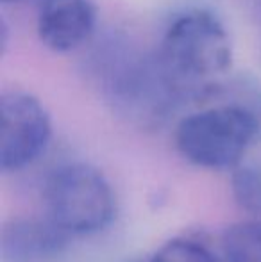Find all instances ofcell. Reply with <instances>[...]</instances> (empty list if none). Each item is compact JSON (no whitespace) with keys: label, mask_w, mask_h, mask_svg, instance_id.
Masks as SVG:
<instances>
[{"label":"cell","mask_w":261,"mask_h":262,"mask_svg":"<svg viewBox=\"0 0 261 262\" xmlns=\"http://www.w3.org/2000/svg\"><path fill=\"white\" fill-rule=\"evenodd\" d=\"M97 27L91 0H39L36 14L38 38L56 54H70L90 41Z\"/></svg>","instance_id":"8992f818"},{"label":"cell","mask_w":261,"mask_h":262,"mask_svg":"<svg viewBox=\"0 0 261 262\" xmlns=\"http://www.w3.org/2000/svg\"><path fill=\"white\" fill-rule=\"evenodd\" d=\"M45 216L70 235L104 230L116 214L109 180L97 168L72 162L54 169L43 187Z\"/></svg>","instance_id":"277c9868"},{"label":"cell","mask_w":261,"mask_h":262,"mask_svg":"<svg viewBox=\"0 0 261 262\" xmlns=\"http://www.w3.org/2000/svg\"><path fill=\"white\" fill-rule=\"evenodd\" d=\"M222 253L226 262H261V217L227 228Z\"/></svg>","instance_id":"ba28073f"},{"label":"cell","mask_w":261,"mask_h":262,"mask_svg":"<svg viewBox=\"0 0 261 262\" xmlns=\"http://www.w3.org/2000/svg\"><path fill=\"white\" fill-rule=\"evenodd\" d=\"M175 148L183 159L211 171L234 169L258 141V127L247 107L233 100L186 114L175 127Z\"/></svg>","instance_id":"7a4b0ae2"},{"label":"cell","mask_w":261,"mask_h":262,"mask_svg":"<svg viewBox=\"0 0 261 262\" xmlns=\"http://www.w3.org/2000/svg\"><path fill=\"white\" fill-rule=\"evenodd\" d=\"M115 68L106 73L104 95L113 109L132 125L159 127L174 114L186 93L170 77L156 55L116 54Z\"/></svg>","instance_id":"3957f363"},{"label":"cell","mask_w":261,"mask_h":262,"mask_svg":"<svg viewBox=\"0 0 261 262\" xmlns=\"http://www.w3.org/2000/svg\"><path fill=\"white\" fill-rule=\"evenodd\" d=\"M2 4H20V2H25V0H0Z\"/></svg>","instance_id":"7c38bea8"},{"label":"cell","mask_w":261,"mask_h":262,"mask_svg":"<svg viewBox=\"0 0 261 262\" xmlns=\"http://www.w3.org/2000/svg\"><path fill=\"white\" fill-rule=\"evenodd\" d=\"M231 191L238 207L261 217V159L242 161L233 169Z\"/></svg>","instance_id":"9c48e42d"},{"label":"cell","mask_w":261,"mask_h":262,"mask_svg":"<svg viewBox=\"0 0 261 262\" xmlns=\"http://www.w3.org/2000/svg\"><path fill=\"white\" fill-rule=\"evenodd\" d=\"M247 107L258 127V141H261V86L258 84H242L238 86V97L234 98Z\"/></svg>","instance_id":"8fae6325"},{"label":"cell","mask_w":261,"mask_h":262,"mask_svg":"<svg viewBox=\"0 0 261 262\" xmlns=\"http://www.w3.org/2000/svg\"><path fill=\"white\" fill-rule=\"evenodd\" d=\"M127 262H149V260H143V259H132V260H127Z\"/></svg>","instance_id":"4fadbf2b"},{"label":"cell","mask_w":261,"mask_h":262,"mask_svg":"<svg viewBox=\"0 0 261 262\" xmlns=\"http://www.w3.org/2000/svg\"><path fill=\"white\" fill-rule=\"evenodd\" d=\"M157 57L188 98H200L213 79L229 72L233 43L226 25L206 9L179 13L165 29Z\"/></svg>","instance_id":"6da1fadb"},{"label":"cell","mask_w":261,"mask_h":262,"mask_svg":"<svg viewBox=\"0 0 261 262\" xmlns=\"http://www.w3.org/2000/svg\"><path fill=\"white\" fill-rule=\"evenodd\" d=\"M149 262H218V259L200 243L179 237L165 243Z\"/></svg>","instance_id":"30bf717a"},{"label":"cell","mask_w":261,"mask_h":262,"mask_svg":"<svg viewBox=\"0 0 261 262\" xmlns=\"http://www.w3.org/2000/svg\"><path fill=\"white\" fill-rule=\"evenodd\" d=\"M0 166L6 173L36 162L52 139L49 111L27 91H6L0 97Z\"/></svg>","instance_id":"5b68a950"},{"label":"cell","mask_w":261,"mask_h":262,"mask_svg":"<svg viewBox=\"0 0 261 262\" xmlns=\"http://www.w3.org/2000/svg\"><path fill=\"white\" fill-rule=\"evenodd\" d=\"M72 235L49 217H14L0 232L2 262H56Z\"/></svg>","instance_id":"52a82bcc"}]
</instances>
